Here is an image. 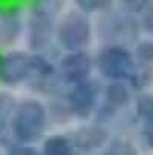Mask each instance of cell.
Here are the masks:
<instances>
[{
    "mask_svg": "<svg viewBox=\"0 0 153 155\" xmlns=\"http://www.w3.org/2000/svg\"><path fill=\"white\" fill-rule=\"evenodd\" d=\"M48 126V110L35 100H26L14 107L11 120L0 123V141L11 144H29L38 140Z\"/></svg>",
    "mask_w": 153,
    "mask_h": 155,
    "instance_id": "6da1fadb",
    "label": "cell"
},
{
    "mask_svg": "<svg viewBox=\"0 0 153 155\" xmlns=\"http://www.w3.org/2000/svg\"><path fill=\"white\" fill-rule=\"evenodd\" d=\"M97 66L103 77L113 81H132L136 74L135 58L121 45H109L97 55Z\"/></svg>",
    "mask_w": 153,
    "mask_h": 155,
    "instance_id": "7a4b0ae2",
    "label": "cell"
},
{
    "mask_svg": "<svg viewBox=\"0 0 153 155\" xmlns=\"http://www.w3.org/2000/svg\"><path fill=\"white\" fill-rule=\"evenodd\" d=\"M58 43L71 52H83L91 41V25L87 18L78 12H72L63 18L57 28Z\"/></svg>",
    "mask_w": 153,
    "mask_h": 155,
    "instance_id": "3957f363",
    "label": "cell"
},
{
    "mask_svg": "<svg viewBox=\"0 0 153 155\" xmlns=\"http://www.w3.org/2000/svg\"><path fill=\"white\" fill-rule=\"evenodd\" d=\"M34 57L20 51L0 54V81L5 84H18L32 77Z\"/></svg>",
    "mask_w": 153,
    "mask_h": 155,
    "instance_id": "277c9868",
    "label": "cell"
},
{
    "mask_svg": "<svg viewBox=\"0 0 153 155\" xmlns=\"http://www.w3.org/2000/svg\"><path fill=\"white\" fill-rule=\"evenodd\" d=\"M97 103H98V89L89 80L74 84L68 95V107L71 109V114L81 118L94 112Z\"/></svg>",
    "mask_w": 153,
    "mask_h": 155,
    "instance_id": "5b68a950",
    "label": "cell"
},
{
    "mask_svg": "<svg viewBox=\"0 0 153 155\" xmlns=\"http://www.w3.org/2000/svg\"><path fill=\"white\" fill-rule=\"evenodd\" d=\"M35 6L37 9L29 20V45L34 49H45L54 34V17L52 11L43 9L40 3Z\"/></svg>",
    "mask_w": 153,
    "mask_h": 155,
    "instance_id": "8992f818",
    "label": "cell"
},
{
    "mask_svg": "<svg viewBox=\"0 0 153 155\" xmlns=\"http://www.w3.org/2000/svg\"><path fill=\"white\" fill-rule=\"evenodd\" d=\"M91 68H92V61L87 54L71 52L60 63V75H63V78L66 81L77 84L87 80Z\"/></svg>",
    "mask_w": 153,
    "mask_h": 155,
    "instance_id": "52a82bcc",
    "label": "cell"
},
{
    "mask_svg": "<svg viewBox=\"0 0 153 155\" xmlns=\"http://www.w3.org/2000/svg\"><path fill=\"white\" fill-rule=\"evenodd\" d=\"M21 32V15L18 9L0 8V46H8Z\"/></svg>",
    "mask_w": 153,
    "mask_h": 155,
    "instance_id": "ba28073f",
    "label": "cell"
},
{
    "mask_svg": "<svg viewBox=\"0 0 153 155\" xmlns=\"http://www.w3.org/2000/svg\"><path fill=\"white\" fill-rule=\"evenodd\" d=\"M107 138V132L104 130L103 126L100 124H91V126H84L75 132V135L72 137L71 143L78 149L83 150H92L100 147Z\"/></svg>",
    "mask_w": 153,
    "mask_h": 155,
    "instance_id": "9c48e42d",
    "label": "cell"
},
{
    "mask_svg": "<svg viewBox=\"0 0 153 155\" xmlns=\"http://www.w3.org/2000/svg\"><path fill=\"white\" fill-rule=\"evenodd\" d=\"M104 103L103 107L100 109V112L104 109H107V114H115L116 110H120L121 107L127 106L132 100L130 95V89L126 86V83L121 81H113L110 83L106 89H104Z\"/></svg>",
    "mask_w": 153,
    "mask_h": 155,
    "instance_id": "30bf717a",
    "label": "cell"
},
{
    "mask_svg": "<svg viewBox=\"0 0 153 155\" xmlns=\"http://www.w3.org/2000/svg\"><path fill=\"white\" fill-rule=\"evenodd\" d=\"M43 155H74V146L69 138L54 135L46 140L43 147Z\"/></svg>",
    "mask_w": 153,
    "mask_h": 155,
    "instance_id": "8fae6325",
    "label": "cell"
},
{
    "mask_svg": "<svg viewBox=\"0 0 153 155\" xmlns=\"http://www.w3.org/2000/svg\"><path fill=\"white\" fill-rule=\"evenodd\" d=\"M6 155H40L32 146L28 144H11L8 146Z\"/></svg>",
    "mask_w": 153,
    "mask_h": 155,
    "instance_id": "7c38bea8",
    "label": "cell"
},
{
    "mask_svg": "<svg viewBox=\"0 0 153 155\" xmlns=\"http://www.w3.org/2000/svg\"><path fill=\"white\" fill-rule=\"evenodd\" d=\"M138 57L144 61H153V43L151 41H144L138 46L136 51Z\"/></svg>",
    "mask_w": 153,
    "mask_h": 155,
    "instance_id": "4fadbf2b",
    "label": "cell"
},
{
    "mask_svg": "<svg viewBox=\"0 0 153 155\" xmlns=\"http://www.w3.org/2000/svg\"><path fill=\"white\" fill-rule=\"evenodd\" d=\"M142 135H144L145 143L153 147V118L142 121Z\"/></svg>",
    "mask_w": 153,
    "mask_h": 155,
    "instance_id": "5bb4252c",
    "label": "cell"
},
{
    "mask_svg": "<svg viewBox=\"0 0 153 155\" xmlns=\"http://www.w3.org/2000/svg\"><path fill=\"white\" fill-rule=\"evenodd\" d=\"M145 26H147V29L153 34V9H150L148 12H147V17H145Z\"/></svg>",
    "mask_w": 153,
    "mask_h": 155,
    "instance_id": "9a60e30c",
    "label": "cell"
}]
</instances>
